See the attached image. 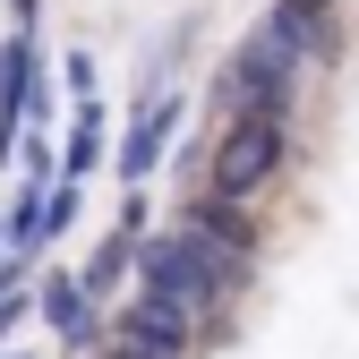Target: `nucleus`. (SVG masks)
<instances>
[{
	"mask_svg": "<svg viewBox=\"0 0 359 359\" xmlns=\"http://www.w3.org/2000/svg\"><path fill=\"white\" fill-rule=\"evenodd\" d=\"M240 274H248V265H240L231 248H214L205 231H189V222H171V231H163V240H146V257H137V291H146V299H163V308H180V317L214 308Z\"/></svg>",
	"mask_w": 359,
	"mask_h": 359,
	"instance_id": "nucleus-1",
	"label": "nucleus"
},
{
	"mask_svg": "<svg viewBox=\"0 0 359 359\" xmlns=\"http://www.w3.org/2000/svg\"><path fill=\"white\" fill-rule=\"evenodd\" d=\"M299 69H308V52H299L274 18H257L248 43L231 52V69H222V103H231V120H291Z\"/></svg>",
	"mask_w": 359,
	"mask_h": 359,
	"instance_id": "nucleus-2",
	"label": "nucleus"
},
{
	"mask_svg": "<svg viewBox=\"0 0 359 359\" xmlns=\"http://www.w3.org/2000/svg\"><path fill=\"white\" fill-rule=\"evenodd\" d=\"M283 146H291L283 120H231V128H222V146H214V180H205V197L248 205L265 180L283 171Z\"/></svg>",
	"mask_w": 359,
	"mask_h": 359,
	"instance_id": "nucleus-3",
	"label": "nucleus"
},
{
	"mask_svg": "<svg viewBox=\"0 0 359 359\" xmlns=\"http://www.w3.org/2000/svg\"><path fill=\"white\" fill-rule=\"evenodd\" d=\"M180 111H189V95L171 86V60H163V69L146 77V95H137V120H128V137H120V180H128V189L163 171V146H171Z\"/></svg>",
	"mask_w": 359,
	"mask_h": 359,
	"instance_id": "nucleus-4",
	"label": "nucleus"
},
{
	"mask_svg": "<svg viewBox=\"0 0 359 359\" xmlns=\"http://www.w3.org/2000/svg\"><path fill=\"white\" fill-rule=\"evenodd\" d=\"M111 359H189V317L137 291V299L111 317Z\"/></svg>",
	"mask_w": 359,
	"mask_h": 359,
	"instance_id": "nucleus-5",
	"label": "nucleus"
},
{
	"mask_svg": "<svg viewBox=\"0 0 359 359\" xmlns=\"http://www.w3.org/2000/svg\"><path fill=\"white\" fill-rule=\"evenodd\" d=\"M43 317H52V334H60L69 351H95V342H103V317H95L86 274H52V283H43Z\"/></svg>",
	"mask_w": 359,
	"mask_h": 359,
	"instance_id": "nucleus-6",
	"label": "nucleus"
},
{
	"mask_svg": "<svg viewBox=\"0 0 359 359\" xmlns=\"http://www.w3.org/2000/svg\"><path fill=\"white\" fill-rule=\"evenodd\" d=\"M137 257H146V248H137V214H128L120 231H111V240H103L95 257H86V291H95V308H103V299H111V291H120L128 274H137Z\"/></svg>",
	"mask_w": 359,
	"mask_h": 359,
	"instance_id": "nucleus-7",
	"label": "nucleus"
},
{
	"mask_svg": "<svg viewBox=\"0 0 359 359\" xmlns=\"http://www.w3.org/2000/svg\"><path fill=\"white\" fill-rule=\"evenodd\" d=\"M0 299H18V291H9V265H0Z\"/></svg>",
	"mask_w": 359,
	"mask_h": 359,
	"instance_id": "nucleus-8",
	"label": "nucleus"
},
{
	"mask_svg": "<svg viewBox=\"0 0 359 359\" xmlns=\"http://www.w3.org/2000/svg\"><path fill=\"white\" fill-rule=\"evenodd\" d=\"M9 359H43V351H9Z\"/></svg>",
	"mask_w": 359,
	"mask_h": 359,
	"instance_id": "nucleus-9",
	"label": "nucleus"
}]
</instances>
